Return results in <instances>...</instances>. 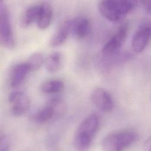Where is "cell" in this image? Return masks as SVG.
<instances>
[{"mask_svg":"<svg viewBox=\"0 0 151 151\" xmlns=\"http://www.w3.org/2000/svg\"><path fill=\"white\" fill-rule=\"evenodd\" d=\"M29 71V68L26 62L16 65L11 71L10 86L15 87L21 84Z\"/></svg>","mask_w":151,"mask_h":151,"instance_id":"10","label":"cell"},{"mask_svg":"<svg viewBox=\"0 0 151 151\" xmlns=\"http://www.w3.org/2000/svg\"><path fill=\"white\" fill-rule=\"evenodd\" d=\"M143 4L146 9L149 11H151V0H144Z\"/></svg>","mask_w":151,"mask_h":151,"instance_id":"21","label":"cell"},{"mask_svg":"<svg viewBox=\"0 0 151 151\" xmlns=\"http://www.w3.org/2000/svg\"><path fill=\"white\" fill-rule=\"evenodd\" d=\"M151 35V29L147 27L140 28L134 34L132 40V47L136 53L141 52L147 44Z\"/></svg>","mask_w":151,"mask_h":151,"instance_id":"9","label":"cell"},{"mask_svg":"<svg viewBox=\"0 0 151 151\" xmlns=\"http://www.w3.org/2000/svg\"><path fill=\"white\" fill-rule=\"evenodd\" d=\"M64 83L60 80H50L44 82L41 87V91L46 94H56L64 89Z\"/></svg>","mask_w":151,"mask_h":151,"instance_id":"15","label":"cell"},{"mask_svg":"<svg viewBox=\"0 0 151 151\" xmlns=\"http://www.w3.org/2000/svg\"><path fill=\"white\" fill-rule=\"evenodd\" d=\"M145 151H151V137H150L145 142L144 145Z\"/></svg>","mask_w":151,"mask_h":151,"instance_id":"20","label":"cell"},{"mask_svg":"<svg viewBox=\"0 0 151 151\" xmlns=\"http://www.w3.org/2000/svg\"><path fill=\"white\" fill-rule=\"evenodd\" d=\"M10 149V140L6 136H1L0 140V151H9Z\"/></svg>","mask_w":151,"mask_h":151,"instance_id":"19","label":"cell"},{"mask_svg":"<svg viewBox=\"0 0 151 151\" xmlns=\"http://www.w3.org/2000/svg\"><path fill=\"white\" fill-rule=\"evenodd\" d=\"M47 70L51 73L57 72L61 65V55L58 52H54L48 55L45 61Z\"/></svg>","mask_w":151,"mask_h":151,"instance_id":"16","label":"cell"},{"mask_svg":"<svg viewBox=\"0 0 151 151\" xmlns=\"http://www.w3.org/2000/svg\"><path fill=\"white\" fill-rule=\"evenodd\" d=\"M71 21V31L78 38L86 37L90 31V24L86 18H76Z\"/></svg>","mask_w":151,"mask_h":151,"instance_id":"12","label":"cell"},{"mask_svg":"<svg viewBox=\"0 0 151 151\" xmlns=\"http://www.w3.org/2000/svg\"><path fill=\"white\" fill-rule=\"evenodd\" d=\"M65 110V104L59 96L51 99L45 106L32 116V120L37 123H44L54 117L60 116Z\"/></svg>","mask_w":151,"mask_h":151,"instance_id":"3","label":"cell"},{"mask_svg":"<svg viewBox=\"0 0 151 151\" xmlns=\"http://www.w3.org/2000/svg\"><path fill=\"white\" fill-rule=\"evenodd\" d=\"M41 10V4L32 6L28 8L22 14L20 19V25L27 28L32 22L37 21Z\"/></svg>","mask_w":151,"mask_h":151,"instance_id":"13","label":"cell"},{"mask_svg":"<svg viewBox=\"0 0 151 151\" xmlns=\"http://www.w3.org/2000/svg\"><path fill=\"white\" fill-rule=\"evenodd\" d=\"M123 15L129 13L136 5L134 0H113Z\"/></svg>","mask_w":151,"mask_h":151,"instance_id":"18","label":"cell"},{"mask_svg":"<svg viewBox=\"0 0 151 151\" xmlns=\"http://www.w3.org/2000/svg\"><path fill=\"white\" fill-rule=\"evenodd\" d=\"M99 124V117L94 114L89 115L80 123L73 140L74 147L76 151H88L90 149Z\"/></svg>","mask_w":151,"mask_h":151,"instance_id":"1","label":"cell"},{"mask_svg":"<svg viewBox=\"0 0 151 151\" xmlns=\"http://www.w3.org/2000/svg\"><path fill=\"white\" fill-rule=\"evenodd\" d=\"M27 64L30 71H35L39 70L44 63V57L40 52H35L29 56Z\"/></svg>","mask_w":151,"mask_h":151,"instance_id":"17","label":"cell"},{"mask_svg":"<svg viewBox=\"0 0 151 151\" xmlns=\"http://www.w3.org/2000/svg\"><path fill=\"white\" fill-rule=\"evenodd\" d=\"M52 10L50 5L47 2L41 4V10L39 17L37 21V27L40 29L47 28L51 22Z\"/></svg>","mask_w":151,"mask_h":151,"instance_id":"14","label":"cell"},{"mask_svg":"<svg viewBox=\"0 0 151 151\" xmlns=\"http://www.w3.org/2000/svg\"><path fill=\"white\" fill-rule=\"evenodd\" d=\"M128 27L126 24L121 25L111 39L102 48V53L105 55H111L117 52L126 40Z\"/></svg>","mask_w":151,"mask_h":151,"instance_id":"6","label":"cell"},{"mask_svg":"<svg viewBox=\"0 0 151 151\" xmlns=\"http://www.w3.org/2000/svg\"><path fill=\"white\" fill-rule=\"evenodd\" d=\"M8 101L11 106V112L15 116L24 114L30 107L29 97L22 91H15L8 97Z\"/></svg>","mask_w":151,"mask_h":151,"instance_id":"5","label":"cell"},{"mask_svg":"<svg viewBox=\"0 0 151 151\" xmlns=\"http://www.w3.org/2000/svg\"><path fill=\"white\" fill-rule=\"evenodd\" d=\"M98 9L103 17L111 21H118L123 16L113 0H102L99 4Z\"/></svg>","mask_w":151,"mask_h":151,"instance_id":"8","label":"cell"},{"mask_svg":"<svg viewBox=\"0 0 151 151\" xmlns=\"http://www.w3.org/2000/svg\"><path fill=\"white\" fill-rule=\"evenodd\" d=\"M137 139V134L132 130L117 131L106 135L102 140L103 151H124Z\"/></svg>","mask_w":151,"mask_h":151,"instance_id":"2","label":"cell"},{"mask_svg":"<svg viewBox=\"0 0 151 151\" xmlns=\"http://www.w3.org/2000/svg\"><path fill=\"white\" fill-rule=\"evenodd\" d=\"M0 41L2 45L8 49L15 47V40L12 30L10 17L6 8H2L0 14Z\"/></svg>","mask_w":151,"mask_h":151,"instance_id":"4","label":"cell"},{"mask_svg":"<svg viewBox=\"0 0 151 151\" xmlns=\"http://www.w3.org/2000/svg\"><path fill=\"white\" fill-rule=\"evenodd\" d=\"M91 99L93 104L103 112H110L114 108V101L111 96L102 88H95L91 94Z\"/></svg>","mask_w":151,"mask_h":151,"instance_id":"7","label":"cell"},{"mask_svg":"<svg viewBox=\"0 0 151 151\" xmlns=\"http://www.w3.org/2000/svg\"><path fill=\"white\" fill-rule=\"evenodd\" d=\"M71 31V21H67L58 29L50 40L51 47H57L62 45L67 40L70 32Z\"/></svg>","mask_w":151,"mask_h":151,"instance_id":"11","label":"cell"}]
</instances>
